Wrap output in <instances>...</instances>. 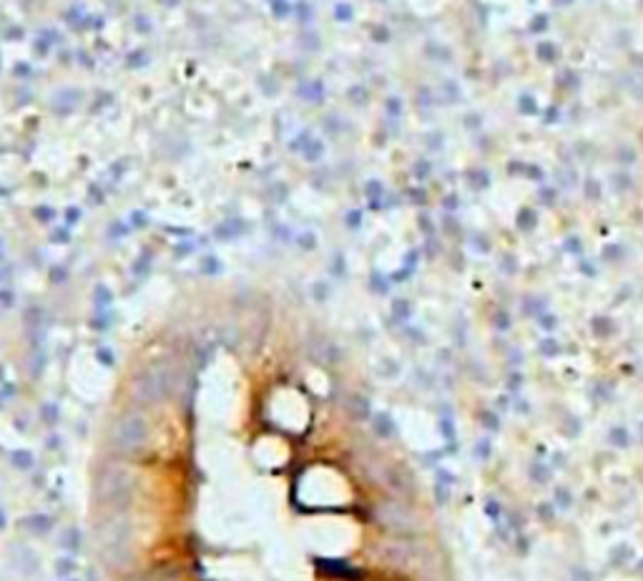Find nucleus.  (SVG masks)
<instances>
[{
    "mask_svg": "<svg viewBox=\"0 0 643 581\" xmlns=\"http://www.w3.org/2000/svg\"><path fill=\"white\" fill-rule=\"evenodd\" d=\"M133 496H136V478L126 465L111 463L101 470L96 481V498L103 508L113 513H126L128 506L133 503Z\"/></svg>",
    "mask_w": 643,
    "mask_h": 581,
    "instance_id": "obj_1",
    "label": "nucleus"
},
{
    "mask_svg": "<svg viewBox=\"0 0 643 581\" xmlns=\"http://www.w3.org/2000/svg\"><path fill=\"white\" fill-rule=\"evenodd\" d=\"M149 440V420L141 413H126L113 425V443L123 451H136Z\"/></svg>",
    "mask_w": 643,
    "mask_h": 581,
    "instance_id": "obj_2",
    "label": "nucleus"
},
{
    "mask_svg": "<svg viewBox=\"0 0 643 581\" xmlns=\"http://www.w3.org/2000/svg\"><path fill=\"white\" fill-rule=\"evenodd\" d=\"M98 543L103 546V556L111 553H126V543L131 539V521L123 513H113L108 521L98 526Z\"/></svg>",
    "mask_w": 643,
    "mask_h": 581,
    "instance_id": "obj_3",
    "label": "nucleus"
},
{
    "mask_svg": "<svg viewBox=\"0 0 643 581\" xmlns=\"http://www.w3.org/2000/svg\"><path fill=\"white\" fill-rule=\"evenodd\" d=\"M131 395H133V400H136L138 405H144V408L156 405V403L163 400V390H161L158 377L153 375L151 368L133 375V380H131Z\"/></svg>",
    "mask_w": 643,
    "mask_h": 581,
    "instance_id": "obj_4",
    "label": "nucleus"
},
{
    "mask_svg": "<svg viewBox=\"0 0 643 581\" xmlns=\"http://www.w3.org/2000/svg\"><path fill=\"white\" fill-rule=\"evenodd\" d=\"M379 518L384 521L387 529H395V531H402V529H407V526L412 523V516L405 508H400L397 503H382L379 506Z\"/></svg>",
    "mask_w": 643,
    "mask_h": 581,
    "instance_id": "obj_5",
    "label": "nucleus"
},
{
    "mask_svg": "<svg viewBox=\"0 0 643 581\" xmlns=\"http://www.w3.org/2000/svg\"><path fill=\"white\" fill-rule=\"evenodd\" d=\"M20 526L28 531V534H33V536H40V534H48L50 531V526H53V521L48 518V516H40V513H33V516H28V518H23L20 521Z\"/></svg>",
    "mask_w": 643,
    "mask_h": 581,
    "instance_id": "obj_6",
    "label": "nucleus"
},
{
    "mask_svg": "<svg viewBox=\"0 0 643 581\" xmlns=\"http://www.w3.org/2000/svg\"><path fill=\"white\" fill-rule=\"evenodd\" d=\"M344 408L349 410V415H354V418H367V415H370V403L362 398V395H357V393L347 395Z\"/></svg>",
    "mask_w": 643,
    "mask_h": 581,
    "instance_id": "obj_7",
    "label": "nucleus"
},
{
    "mask_svg": "<svg viewBox=\"0 0 643 581\" xmlns=\"http://www.w3.org/2000/svg\"><path fill=\"white\" fill-rule=\"evenodd\" d=\"M372 428H375V433H377L379 438L395 435V423H392V418H389L387 413H375V415H372Z\"/></svg>",
    "mask_w": 643,
    "mask_h": 581,
    "instance_id": "obj_8",
    "label": "nucleus"
},
{
    "mask_svg": "<svg viewBox=\"0 0 643 581\" xmlns=\"http://www.w3.org/2000/svg\"><path fill=\"white\" fill-rule=\"evenodd\" d=\"M13 463H15L18 468H31V465H33V456L28 453V451H15V453H13Z\"/></svg>",
    "mask_w": 643,
    "mask_h": 581,
    "instance_id": "obj_9",
    "label": "nucleus"
},
{
    "mask_svg": "<svg viewBox=\"0 0 643 581\" xmlns=\"http://www.w3.org/2000/svg\"><path fill=\"white\" fill-rule=\"evenodd\" d=\"M61 543H63L66 548H71V551H73V548H76V543H78V531H76V529L66 531V534H63V539H61Z\"/></svg>",
    "mask_w": 643,
    "mask_h": 581,
    "instance_id": "obj_10",
    "label": "nucleus"
},
{
    "mask_svg": "<svg viewBox=\"0 0 643 581\" xmlns=\"http://www.w3.org/2000/svg\"><path fill=\"white\" fill-rule=\"evenodd\" d=\"M610 443H616V446H626L628 443V433L623 430V428H616L610 433Z\"/></svg>",
    "mask_w": 643,
    "mask_h": 581,
    "instance_id": "obj_11",
    "label": "nucleus"
},
{
    "mask_svg": "<svg viewBox=\"0 0 643 581\" xmlns=\"http://www.w3.org/2000/svg\"><path fill=\"white\" fill-rule=\"evenodd\" d=\"M540 350H543V355H558L561 352V345H558L555 340H543V345H540Z\"/></svg>",
    "mask_w": 643,
    "mask_h": 581,
    "instance_id": "obj_12",
    "label": "nucleus"
},
{
    "mask_svg": "<svg viewBox=\"0 0 643 581\" xmlns=\"http://www.w3.org/2000/svg\"><path fill=\"white\" fill-rule=\"evenodd\" d=\"M43 418H45V423H55V418H58V415H55V405H43Z\"/></svg>",
    "mask_w": 643,
    "mask_h": 581,
    "instance_id": "obj_13",
    "label": "nucleus"
},
{
    "mask_svg": "<svg viewBox=\"0 0 643 581\" xmlns=\"http://www.w3.org/2000/svg\"><path fill=\"white\" fill-rule=\"evenodd\" d=\"M98 363H103V365H113V355H111V350H98Z\"/></svg>",
    "mask_w": 643,
    "mask_h": 581,
    "instance_id": "obj_14",
    "label": "nucleus"
},
{
    "mask_svg": "<svg viewBox=\"0 0 643 581\" xmlns=\"http://www.w3.org/2000/svg\"><path fill=\"white\" fill-rule=\"evenodd\" d=\"M558 501H561V506H563V508H568V506H570V498H568V491H558Z\"/></svg>",
    "mask_w": 643,
    "mask_h": 581,
    "instance_id": "obj_15",
    "label": "nucleus"
},
{
    "mask_svg": "<svg viewBox=\"0 0 643 581\" xmlns=\"http://www.w3.org/2000/svg\"><path fill=\"white\" fill-rule=\"evenodd\" d=\"M488 516L497 518V503H488Z\"/></svg>",
    "mask_w": 643,
    "mask_h": 581,
    "instance_id": "obj_16",
    "label": "nucleus"
},
{
    "mask_svg": "<svg viewBox=\"0 0 643 581\" xmlns=\"http://www.w3.org/2000/svg\"><path fill=\"white\" fill-rule=\"evenodd\" d=\"M5 526V516H3V511H0V529Z\"/></svg>",
    "mask_w": 643,
    "mask_h": 581,
    "instance_id": "obj_17",
    "label": "nucleus"
},
{
    "mask_svg": "<svg viewBox=\"0 0 643 581\" xmlns=\"http://www.w3.org/2000/svg\"><path fill=\"white\" fill-rule=\"evenodd\" d=\"M0 377H3V368H0Z\"/></svg>",
    "mask_w": 643,
    "mask_h": 581,
    "instance_id": "obj_18",
    "label": "nucleus"
}]
</instances>
